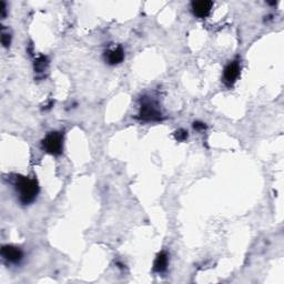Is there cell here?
Here are the masks:
<instances>
[{
    "label": "cell",
    "mask_w": 284,
    "mask_h": 284,
    "mask_svg": "<svg viewBox=\"0 0 284 284\" xmlns=\"http://www.w3.org/2000/svg\"><path fill=\"white\" fill-rule=\"evenodd\" d=\"M1 43L3 47H9L11 43V36L8 32H5V29H2L1 32Z\"/></svg>",
    "instance_id": "obj_10"
},
{
    "label": "cell",
    "mask_w": 284,
    "mask_h": 284,
    "mask_svg": "<svg viewBox=\"0 0 284 284\" xmlns=\"http://www.w3.org/2000/svg\"><path fill=\"white\" fill-rule=\"evenodd\" d=\"M241 73V67L238 60H234L225 65L223 70V82L226 87H232L237 82Z\"/></svg>",
    "instance_id": "obj_4"
},
{
    "label": "cell",
    "mask_w": 284,
    "mask_h": 284,
    "mask_svg": "<svg viewBox=\"0 0 284 284\" xmlns=\"http://www.w3.org/2000/svg\"><path fill=\"white\" fill-rule=\"evenodd\" d=\"M42 149L52 156H60L63 150V134L58 131H52L43 138Z\"/></svg>",
    "instance_id": "obj_2"
},
{
    "label": "cell",
    "mask_w": 284,
    "mask_h": 284,
    "mask_svg": "<svg viewBox=\"0 0 284 284\" xmlns=\"http://www.w3.org/2000/svg\"><path fill=\"white\" fill-rule=\"evenodd\" d=\"M15 189L19 196V202L24 205L32 204L37 199L39 193V185L36 179L17 176Z\"/></svg>",
    "instance_id": "obj_1"
},
{
    "label": "cell",
    "mask_w": 284,
    "mask_h": 284,
    "mask_svg": "<svg viewBox=\"0 0 284 284\" xmlns=\"http://www.w3.org/2000/svg\"><path fill=\"white\" fill-rule=\"evenodd\" d=\"M0 11H1V17L5 18L6 17V12H7V7H6V2L1 1V8H0Z\"/></svg>",
    "instance_id": "obj_13"
},
{
    "label": "cell",
    "mask_w": 284,
    "mask_h": 284,
    "mask_svg": "<svg viewBox=\"0 0 284 284\" xmlns=\"http://www.w3.org/2000/svg\"><path fill=\"white\" fill-rule=\"evenodd\" d=\"M1 256L12 264H18L23 260L24 252L21 249L14 246H3L1 249Z\"/></svg>",
    "instance_id": "obj_6"
},
{
    "label": "cell",
    "mask_w": 284,
    "mask_h": 284,
    "mask_svg": "<svg viewBox=\"0 0 284 284\" xmlns=\"http://www.w3.org/2000/svg\"><path fill=\"white\" fill-rule=\"evenodd\" d=\"M174 137H176L177 139V141L179 142H182V141H186V140L188 139V131L186 130H183V129H180V130H178L176 133H174Z\"/></svg>",
    "instance_id": "obj_11"
},
{
    "label": "cell",
    "mask_w": 284,
    "mask_h": 284,
    "mask_svg": "<svg viewBox=\"0 0 284 284\" xmlns=\"http://www.w3.org/2000/svg\"><path fill=\"white\" fill-rule=\"evenodd\" d=\"M124 59H125V50L121 46L112 48V49L104 52V60H106V63L110 65L119 64L124 61Z\"/></svg>",
    "instance_id": "obj_7"
},
{
    "label": "cell",
    "mask_w": 284,
    "mask_h": 284,
    "mask_svg": "<svg viewBox=\"0 0 284 284\" xmlns=\"http://www.w3.org/2000/svg\"><path fill=\"white\" fill-rule=\"evenodd\" d=\"M169 264V256L165 251H161L157 255L155 263H154V271L157 273H163L167 271Z\"/></svg>",
    "instance_id": "obj_8"
},
{
    "label": "cell",
    "mask_w": 284,
    "mask_h": 284,
    "mask_svg": "<svg viewBox=\"0 0 284 284\" xmlns=\"http://www.w3.org/2000/svg\"><path fill=\"white\" fill-rule=\"evenodd\" d=\"M138 119L142 121H160L162 120V113L160 112L158 107L152 101H146L141 104Z\"/></svg>",
    "instance_id": "obj_3"
},
{
    "label": "cell",
    "mask_w": 284,
    "mask_h": 284,
    "mask_svg": "<svg viewBox=\"0 0 284 284\" xmlns=\"http://www.w3.org/2000/svg\"><path fill=\"white\" fill-rule=\"evenodd\" d=\"M48 63H48L47 57L40 56L36 61H34V70H36L38 73L43 72L45 70H47Z\"/></svg>",
    "instance_id": "obj_9"
},
{
    "label": "cell",
    "mask_w": 284,
    "mask_h": 284,
    "mask_svg": "<svg viewBox=\"0 0 284 284\" xmlns=\"http://www.w3.org/2000/svg\"><path fill=\"white\" fill-rule=\"evenodd\" d=\"M213 8V2L210 0H199L191 3V9L193 15L200 19H204L211 14Z\"/></svg>",
    "instance_id": "obj_5"
},
{
    "label": "cell",
    "mask_w": 284,
    "mask_h": 284,
    "mask_svg": "<svg viewBox=\"0 0 284 284\" xmlns=\"http://www.w3.org/2000/svg\"><path fill=\"white\" fill-rule=\"evenodd\" d=\"M193 128L198 131H202L207 129V126H205L203 122H200V121H196L193 124Z\"/></svg>",
    "instance_id": "obj_12"
}]
</instances>
